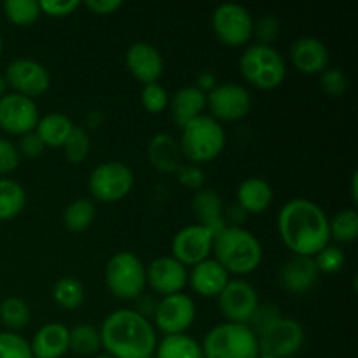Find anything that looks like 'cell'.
Instances as JSON below:
<instances>
[{"instance_id": "22", "label": "cell", "mask_w": 358, "mask_h": 358, "mask_svg": "<svg viewBox=\"0 0 358 358\" xmlns=\"http://www.w3.org/2000/svg\"><path fill=\"white\" fill-rule=\"evenodd\" d=\"M147 159L159 173H177L184 156L175 136L170 133H157L147 145Z\"/></svg>"}, {"instance_id": "15", "label": "cell", "mask_w": 358, "mask_h": 358, "mask_svg": "<svg viewBox=\"0 0 358 358\" xmlns=\"http://www.w3.org/2000/svg\"><path fill=\"white\" fill-rule=\"evenodd\" d=\"M217 299H219L220 313L231 324L247 325L261 304L257 290L245 280H229Z\"/></svg>"}, {"instance_id": "41", "label": "cell", "mask_w": 358, "mask_h": 358, "mask_svg": "<svg viewBox=\"0 0 358 358\" xmlns=\"http://www.w3.org/2000/svg\"><path fill=\"white\" fill-rule=\"evenodd\" d=\"M280 35V21L275 16H262L257 21H254V30H252V37L257 38L255 44L262 45H273V42L278 38Z\"/></svg>"}, {"instance_id": "14", "label": "cell", "mask_w": 358, "mask_h": 358, "mask_svg": "<svg viewBox=\"0 0 358 358\" xmlns=\"http://www.w3.org/2000/svg\"><path fill=\"white\" fill-rule=\"evenodd\" d=\"M196 304L187 294H173L161 297L154 313V324L164 336L185 334L194 324Z\"/></svg>"}, {"instance_id": "18", "label": "cell", "mask_w": 358, "mask_h": 358, "mask_svg": "<svg viewBox=\"0 0 358 358\" xmlns=\"http://www.w3.org/2000/svg\"><path fill=\"white\" fill-rule=\"evenodd\" d=\"M290 62L304 76H320L331 63L327 45L317 37H299L290 45Z\"/></svg>"}, {"instance_id": "27", "label": "cell", "mask_w": 358, "mask_h": 358, "mask_svg": "<svg viewBox=\"0 0 358 358\" xmlns=\"http://www.w3.org/2000/svg\"><path fill=\"white\" fill-rule=\"evenodd\" d=\"M73 128L76 126H73L72 119L66 117L65 114H59V112H51V114L38 119L35 133L44 142L45 147L59 149V147L65 145L66 138Z\"/></svg>"}, {"instance_id": "19", "label": "cell", "mask_w": 358, "mask_h": 358, "mask_svg": "<svg viewBox=\"0 0 358 358\" xmlns=\"http://www.w3.org/2000/svg\"><path fill=\"white\" fill-rule=\"evenodd\" d=\"M126 66L136 80L145 86L159 80L163 76V56L154 45L147 42H135L126 52Z\"/></svg>"}, {"instance_id": "45", "label": "cell", "mask_w": 358, "mask_h": 358, "mask_svg": "<svg viewBox=\"0 0 358 358\" xmlns=\"http://www.w3.org/2000/svg\"><path fill=\"white\" fill-rule=\"evenodd\" d=\"M21 156L16 145L6 138H0V175H9L20 166Z\"/></svg>"}, {"instance_id": "23", "label": "cell", "mask_w": 358, "mask_h": 358, "mask_svg": "<svg viewBox=\"0 0 358 358\" xmlns=\"http://www.w3.org/2000/svg\"><path fill=\"white\" fill-rule=\"evenodd\" d=\"M69 336L70 329L58 322L42 325L30 343L31 355L37 358H62L69 352Z\"/></svg>"}, {"instance_id": "11", "label": "cell", "mask_w": 358, "mask_h": 358, "mask_svg": "<svg viewBox=\"0 0 358 358\" xmlns=\"http://www.w3.org/2000/svg\"><path fill=\"white\" fill-rule=\"evenodd\" d=\"M206 108L210 117L217 122H234L247 117L252 108V96L241 84L224 83L217 84L206 94Z\"/></svg>"}, {"instance_id": "21", "label": "cell", "mask_w": 358, "mask_h": 358, "mask_svg": "<svg viewBox=\"0 0 358 358\" xmlns=\"http://www.w3.org/2000/svg\"><path fill=\"white\" fill-rule=\"evenodd\" d=\"M187 282L191 283L192 290L201 297H219L224 287L229 283V273L215 259H206V261L192 266Z\"/></svg>"}, {"instance_id": "54", "label": "cell", "mask_w": 358, "mask_h": 358, "mask_svg": "<svg viewBox=\"0 0 358 358\" xmlns=\"http://www.w3.org/2000/svg\"><path fill=\"white\" fill-rule=\"evenodd\" d=\"M93 358H114V357H110L108 353H100V355H94Z\"/></svg>"}, {"instance_id": "36", "label": "cell", "mask_w": 358, "mask_h": 358, "mask_svg": "<svg viewBox=\"0 0 358 358\" xmlns=\"http://www.w3.org/2000/svg\"><path fill=\"white\" fill-rule=\"evenodd\" d=\"M65 156L70 163L73 164H79L83 161H86V157L90 156V150H91V138H90V133L86 131L84 128H73L72 133L69 135L66 138L65 145Z\"/></svg>"}, {"instance_id": "49", "label": "cell", "mask_w": 358, "mask_h": 358, "mask_svg": "<svg viewBox=\"0 0 358 358\" xmlns=\"http://www.w3.org/2000/svg\"><path fill=\"white\" fill-rule=\"evenodd\" d=\"M247 219V212L241 208L240 205H231V206H224V224L231 227H241V224L245 222Z\"/></svg>"}, {"instance_id": "3", "label": "cell", "mask_w": 358, "mask_h": 358, "mask_svg": "<svg viewBox=\"0 0 358 358\" xmlns=\"http://www.w3.org/2000/svg\"><path fill=\"white\" fill-rule=\"evenodd\" d=\"M212 254L229 275L245 276L261 266L264 252L254 233L245 227L226 226L215 233Z\"/></svg>"}, {"instance_id": "31", "label": "cell", "mask_w": 358, "mask_h": 358, "mask_svg": "<svg viewBox=\"0 0 358 358\" xmlns=\"http://www.w3.org/2000/svg\"><path fill=\"white\" fill-rule=\"evenodd\" d=\"M94 217H96V206L91 199H76L70 203L63 213V222L65 227L72 233H83L87 227L93 224Z\"/></svg>"}, {"instance_id": "16", "label": "cell", "mask_w": 358, "mask_h": 358, "mask_svg": "<svg viewBox=\"0 0 358 358\" xmlns=\"http://www.w3.org/2000/svg\"><path fill=\"white\" fill-rule=\"evenodd\" d=\"M38 119V107L31 98L17 93H6L0 98V128L9 135L21 136L35 131Z\"/></svg>"}, {"instance_id": "4", "label": "cell", "mask_w": 358, "mask_h": 358, "mask_svg": "<svg viewBox=\"0 0 358 358\" xmlns=\"http://www.w3.org/2000/svg\"><path fill=\"white\" fill-rule=\"evenodd\" d=\"M178 145H180L182 156L189 163L198 164V166L212 163L226 147V131L220 122L203 114L182 128Z\"/></svg>"}, {"instance_id": "46", "label": "cell", "mask_w": 358, "mask_h": 358, "mask_svg": "<svg viewBox=\"0 0 358 358\" xmlns=\"http://www.w3.org/2000/svg\"><path fill=\"white\" fill-rule=\"evenodd\" d=\"M42 14H48L52 17H65L76 13L80 7L79 0H44L38 2Z\"/></svg>"}, {"instance_id": "38", "label": "cell", "mask_w": 358, "mask_h": 358, "mask_svg": "<svg viewBox=\"0 0 358 358\" xmlns=\"http://www.w3.org/2000/svg\"><path fill=\"white\" fill-rule=\"evenodd\" d=\"M140 100H142L143 108L149 114H161L170 103V96L159 83L145 84L142 87V93H140Z\"/></svg>"}, {"instance_id": "10", "label": "cell", "mask_w": 358, "mask_h": 358, "mask_svg": "<svg viewBox=\"0 0 358 358\" xmlns=\"http://www.w3.org/2000/svg\"><path fill=\"white\" fill-rule=\"evenodd\" d=\"M212 28L224 45L241 48L252 38L254 17L250 10L240 3H220L212 14Z\"/></svg>"}, {"instance_id": "9", "label": "cell", "mask_w": 358, "mask_h": 358, "mask_svg": "<svg viewBox=\"0 0 358 358\" xmlns=\"http://www.w3.org/2000/svg\"><path fill=\"white\" fill-rule=\"evenodd\" d=\"M135 175L128 164L121 161H107L91 171L90 192L96 201L117 203L131 192Z\"/></svg>"}, {"instance_id": "12", "label": "cell", "mask_w": 358, "mask_h": 358, "mask_svg": "<svg viewBox=\"0 0 358 358\" xmlns=\"http://www.w3.org/2000/svg\"><path fill=\"white\" fill-rule=\"evenodd\" d=\"M215 233L199 224H191L178 231L171 240V257L182 266H196L210 259Z\"/></svg>"}, {"instance_id": "7", "label": "cell", "mask_w": 358, "mask_h": 358, "mask_svg": "<svg viewBox=\"0 0 358 358\" xmlns=\"http://www.w3.org/2000/svg\"><path fill=\"white\" fill-rule=\"evenodd\" d=\"M105 283L117 299L135 301L145 292V264L131 252H117L105 268Z\"/></svg>"}, {"instance_id": "44", "label": "cell", "mask_w": 358, "mask_h": 358, "mask_svg": "<svg viewBox=\"0 0 358 358\" xmlns=\"http://www.w3.org/2000/svg\"><path fill=\"white\" fill-rule=\"evenodd\" d=\"M16 149L17 152H20V156L27 157V159H37V157H41L42 154H44L45 145L44 142L38 138L37 133L30 131L20 136V142H17Z\"/></svg>"}, {"instance_id": "1", "label": "cell", "mask_w": 358, "mask_h": 358, "mask_svg": "<svg viewBox=\"0 0 358 358\" xmlns=\"http://www.w3.org/2000/svg\"><path fill=\"white\" fill-rule=\"evenodd\" d=\"M278 233L283 245L301 257H315L331 245L329 217L320 205L304 198H294L280 208Z\"/></svg>"}, {"instance_id": "37", "label": "cell", "mask_w": 358, "mask_h": 358, "mask_svg": "<svg viewBox=\"0 0 358 358\" xmlns=\"http://www.w3.org/2000/svg\"><path fill=\"white\" fill-rule=\"evenodd\" d=\"M0 358H34L30 343L17 332H0Z\"/></svg>"}, {"instance_id": "17", "label": "cell", "mask_w": 358, "mask_h": 358, "mask_svg": "<svg viewBox=\"0 0 358 358\" xmlns=\"http://www.w3.org/2000/svg\"><path fill=\"white\" fill-rule=\"evenodd\" d=\"M145 273L147 285L163 297L180 294L184 287L187 285V268L182 266L171 255H163V257L154 259L149 264V268H145Z\"/></svg>"}, {"instance_id": "29", "label": "cell", "mask_w": 358, "mask_h": 358, "mask_svg": "<svg viewBox=\"0 0 358 358\" xmlns=\"http://www.w3.org/2000/svg\"><path fill=\"white\" fill-rule=\"evenodd\" d=\"M27 205V191L13 178H0V220L20 215Z\"/></svg>"}, {"instance_id": "2", "label": "cell", "mask_w": 358, "mask_h": 358, "mask_svg": "<svg viewBox=\"0 0 358 358\" xmlns=\"http://www.w3.org/2000/svg\"><path fill=\"white\" fill-rule=\"evenodd\" d=\"M100 338L101 348L114 358H149L156 353V329L133 310L108 315L100 327Z\"/></svg>"}, {"instance_id": "55", "label": "cell", "mask_w": 358, "mask_h": 358, "mask_svg": "<svg viewBox=\"0 0 358 358\" xmlns=\"http://www.w3.org/2000/svg\"><path fill=\"white\" fill-rule=\"evenodd\" d=\"M2 48H3V44H2V37H0V55H2Z\"/></svg>"}, {"instance_id": "48", "label": "cell", "mask_w": 358, "mask_h": 358, "mask_svg": "<svg viewBox=\"0 0 358 358\" xmlns=\"http://www.w3.org/2000/svg\"><path fill=\"white\" fill-rule=\"evenodd\" d=\"M84 6L91 10V13L98 14V16H105V14H114L115 10L121 9V0H86Z\"/></svg>"}, {"instance_id": "5", "label": "cell", "mask_w": 358, "mask_h": 358, "mask_svg": "<svg viewBox=\"0 0 358 358\" xmlns=\"http://www.w3.org/2000/svg\"><path fill=\"white\" fill-rule=\"evenodd\" d=\"M240 73L250 86L262 91L276 90L287 77L285 58L273 45L252 44L240 58Z\"/></svg>"}, {"instance_id": "30", "label": "cell", "mask_w": 358, "mask_h": 358, "mask_svg": "<svg viewBox=\"0 0 358 358\" xmlns=\"http://www.w3.org/2000/svg\"><path fill=\"white\" fill-rule=\"evenodd\" d=\"M101 348V338L100 329L93 327V325L80 324L70 329L69 336V350H72L76 355L80 357H91L96 355Z\"/></svg>"}, {"instance_id": "39", "label": "cell", "mask_w": 358, "mask_h": 358, "mask_svg": "<svg viewBox=\"0 0 358 358\" xmlns=\"http://www.w3.org/2000/svg\"><path fill=\"white\" fill-rule=\"evenodd\" d=\"M315 264H317L318 273H327V275H332V273L341 271L343 266H345V254L339 247H334V245H327L325 248H322L317 255L313 257Z\"/></svg>"}, {"instance_id": "58", "label": "cell", "mask_w": 358, "mask_h": 358, "mask_svg": "<svg viewBox=\"0 0 358 358\" xmlns=\"http://www.w3.org/2000/svg\"><path fill=\"white\" fill-rule=\"evenodd\" d=\"M34 358H37V357H34Z\"/></svg>"}, {"instance_id": "25", "label": "cell", "mask_w": 358, "mask_h": 358, "mask_svg": "<svg viewBox=\"0 0 358 358\" xmlns=\"http://www.w3.org/2000/svg\"><path fill=\"white\" fill-rule=\"evenodd\" d=\"M191 208L199 226L208 227L213 233H219L222 227H226V224H224V203L213 189L203 187L196 191V194L192 196Z\"/></svg>"}, {"instance_id": "26", "label": "cell", "mask_w": 358, "mask_h": 358, "mask_svg": "<svg viewBox=\"0 0 358 358\" xmlns=\"http://www.w3.org/2000/svg\"><path fill=\"white\" fill-rule=\"evenodd\" d=\"M236 203L252 215L264 213L273 203V187L261 177L245 178L236 191Z\"/></svg>"}, {"instance_id": "53", "label": "cell", "mask_w": 358, "mask_h": 358, "mask_svg": "<svg viewBox=\"0 0 358 358\" xmlns=\"http://www.w3.org/2000/svg\"><path fill=\"white\" fill-rule=\"evenodd\" d=\"M6 91H7V83L3 79V76H0V98L6 96Z\"/></svg>"}, {"instance_id": "50", "label": "cell", "mask_w": 358, "mask_h": 358, "mask_svg": "<svg viewBox=\"0 0 358 358\" xmlns=\"http://www.w3.org/2000/svg\"><path fill=\"white\" fill-rule=\"evenodd\" d=\"M215 86H217V77L215 73L210 72V70H203V72L196 77V87H198L199 91H203L205 94H208Z\"/></svg>"}, {"instance_id": "6", "label": "cell", "mask_w": 358, "mask_h": 358, "mask_svg": "<svg viewBox=\"0 0 358 358\" xmlns=\"http://www.w3.org/2000/svg\"><path fill=\"white\" fill-rule=\"evenodd\" d=\"M205 358H257L259 343L248 325L245 324H224L215 325L206 332L201 343Z\"/></svg>"}, {"instance_id": "40", "label": "cell", "mask_w": 358, "mask_h": 358, "mask_svg": "<svg viewBox=\"0 0 358 358\" xmlns=\"http://www.w3.org/2000/svg\"><path fill=\"white\" fill-rule=\"evenodd\" d=\"M320 86L325 94L339 98L348 91V77L343 70L329 66L320 73Z\"/></svg>"}, {"instance_id": "8", "label": "cell", "mask_w": 358, "mask_h": 358, "mask_svg": "<svg viewBox=\"0 0 358 358\" xmlns=\"http://www.w3.org/2000/svg\"><path fill=\"white\" fill-rule=\"evenodd\" d=\"M259 353L276 358H290L304 345V329L296 318L280 315L268 327L257 332Z\"/></svg>"}, {"instance_id": "51", "label": "cell", "mask_w": 358, "mask_h": 358, "mask_svg": "<svg viewBox=\"0 0 358 358\" xmlns=\"http://www.w3.org/2000/svg\"><path fill=\"white\" fill-rule=\"evenodd\" d=\"M100 121H101V115H100V112H98V110L91 112L90 117H87V122H90V128H98Z\"/></svg>"}, {"instance_id": "20", "label": "cell", "mask_w": 358, "mask_h": 358, "mask_svg": "<svg viewBox=\"0 0 358 358\" xmlns=\"http://www.w3.org/2000/svg\"><path fill=\"white\" fill-rule=\"evenodd\" d=\"M318 269L313 257L294 255L280 269V285L283 290L296 296L310 292L318 280Z\"/></svg>"}, {"instance_id": "35", "label": "cell", "mask_w": 358, "mask_h": 358, "mask_svg": "<svg viewBox=\"0 0 358 358\" xmlns=\"http://www.w3.org/2000/svg\"><path fill=\"white\" fill-rule=\"evenodd\" d=\"M3 14L16 27H30L42 16L37 0H7L3 2Z\"/></svg>"}, {"instance_id": "47", "label": "cell", "mask_w": 358, "mask_h": 358, "mask_svg": "<svg viewBox=\"0 0 358 358\" xmlns=\"http://www.w3.org/2000/svg\"><path fill=\"white\" fill-rule=\"evenodd\" d=\"M157 303L159 301L156 299L154 296H150V294H140L138 297L135 299V313H138L140 317L143 318H154V313H156V308H157Z\"/></svg>"}, {"instance_id": "43", "label": "cell", "mask_w": 358, "mask_h": 358, "mask_svg": "<svg viewBox=\"0 0 358 358\" xmlns=\"http://www.w3.org/2000/svg\"><path fill=\"white\" fill-rule=\"evenodd\" d=\"M280 315L282 313H280L278 306H275V304H259L247 325L254 331V334H257L262 329L268 327L273 320H276Z\"/></svg>"}, {"instance_id": "52", "label": "cell", "mask_w": 358, "mask_h": 358, "mask_svg": "<svg viewBox=\"0 0 358 358\" xmlns=\"http://www.w3.org/2000/svg\"><path fill=\"white\" fill-rule=\"evenodd\" d=\"M357 187H358V173L355 171V173H353V177H352V201L355 203H358V191H357Z\"/></svg>"}, {"instance_id": "13", "label": "cell", "mask_w": 358, "mask_h": 358, "mask_svg": "<svg viewBox=\"0 0 358 358\" xmlns=\"http://www.w3.org/2000/svg\"><path fill=\"white\" fill-rule=\"evenodd\" d=\"M7 87H13L14 93L27 98H37L44 94L51 86L49 70L42 63L31 58H17L9 63L6 69Z\"/></svg>"}, {"instance_id": "32", "label": "cell", "mask_w": 358, "mask_h": 358, "mask_svg": "<svg viewBox=\"0 0 358 358\" xmlns=\"http://www.w3.org/2000/svg\"><path fill=\"white\" fill-rule=\"evenodd\" d=\"M52 299L62 310L73 311L84 303V287L73 276H65L56 282L52 289Z\"/></svg>"}, {"instance_id": "34", "label": "cell", "mask_w": 358, "mask_h": 358, "mask_svg": "<svg viewBox=\"0 0 358 358\" xmlns=\"http://www.w3.org/2000/svg\"><path fill=\"white\" fill-rule=\"evenodd\" d=\"M30 308L20 297H7L0 303V320L10 332L21 331L30 324Z\"/></svg>"}, {"instance_id": "42", "label": "cell", "mask_w": 358, "mask_h": 358, "mask_svg": "<svg viewBox=\"0 0 358 358\" xmlns=\"http://www.w3.org/2000/svg\"><path fill=\"white\" fill-rule=\"evenodd\" d=\"M175 175H177L180 185H184L185 189L199 191V189L205 187V178H206L205 171H203L201 166H198V164H192V163L182 164Z\"/></svg>"}, {"instance_id": "28", "label": "cell", "mask_w": 358, "mask_h": 358, "mask_svg": "<svg viewBox=\"0 0 358 358\" xmlns=\"http://www.w3.org/2000/svg\"><path fill=\"white\" fill-rule=\"evenodd\" d=\"M156 358H205L201 345L187 334L164 336L156 346Z\"/></svg>"}, {"instance_id": "24", "label": "cell", "mask_w": 358, "mask_h": 358, "mask_svg": "<svg viewBox=\"0 0 358 358\" xmlns=\"http://www.w3.org/2000/svg\"><path fill=\"white\" fill-rule=\"evenodd\" d=\"M168 107H170L173 122L182 129L185 124L203 115L206 108V94L196 86L180 87L173 96H170Z\"/></svg>"}, {"instance_id": "33", "label": "cell", "mask_w": 358, "mask_h": 358, "mask_svg": "<svg viewBox=\"0 0 358 358\" xmlns=\"http://www.w3.org/2000/svg\"><path fill=\"white\" fill-rule=\"evenodd\" d=\"M329 233L339 243H353L358 236V213L355 208L339 210L329 219Z\"/></svg>"}, {"instance_id": "56", "label": "cell", "mask_w": 358, "mask_h": 358, "mask_svg": "<svg viewBox=\"0 0 358 358\" xmlns=\"http://www.w3.org/2000/svg\"><path fill=\"white\" fill-rule=\"evenodd\" d=\"M257 358H276V357H269V355H259Z\"/></svg>"}, {"instance_id": "57", "label": "cell", "mask_w": 358, "mask_h": 358, "mask_svg": "<svg viewBox=\"0 0 358 358\" xmlns=\"http://www.w3.org/2000/svg\"><path fill=\"white\" fill-rule=\"evenodd\" d=\"M149 358H156V355H152V357H149Z\"/></svg>"}]
</instances>
